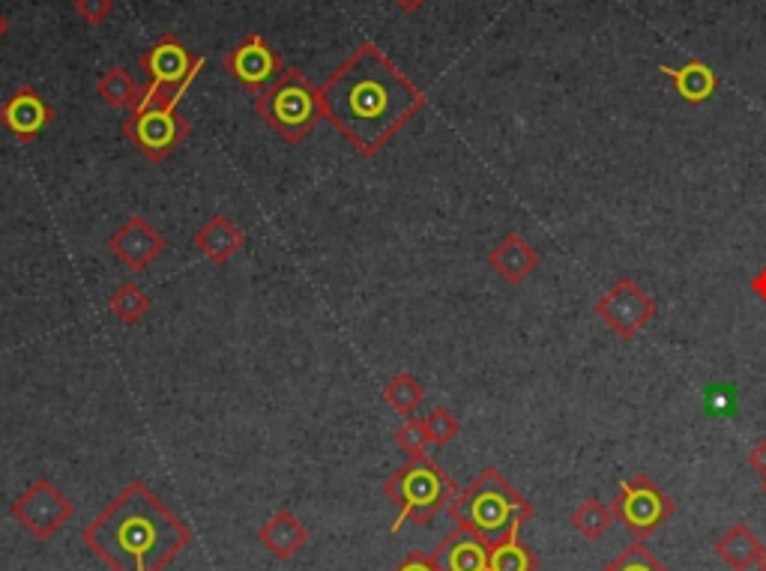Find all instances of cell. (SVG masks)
<instances>
[{"label": "cell", "instance_id": "obj_17", "mask_svg": "<svg viewBox=\"0 0 766 571\" xmlns=\"http://www.w3.org/2000/svg\"><path fill=\"white\" fill-rule=\"evenodd\" d=\"M243 243H246L243 230H240L228 216H219V213L216 216H210L195 234V249L201 251L210 263H216V267L228 263V260L243 249Z\"/></svg>", "mask_w": 766, "mask_h": 571}, {"label": "cell", "instance_id": "obj_25", "mask_svg": "<svg viewBox=\"0 0 766 571\" xmlns=\"http://www.w3.org/2000/svg\"><path fill=\"white\" fill-rule=\"evenodd\" d=\"M395 443L402 446V452L407 457L425 455V449H428V443H432L428 428H425V419H419V416L404 419V425L395 431Z\"/></svg>", "mask_w": 766, "mask_h": 571}, {"label": "cell", "instance_id": "obj_28", "mask_svg": "<svg viewBox=\"0 0 766 571\" xmlns=\"http://www.w3.org/2000/svg\"><path fill=\"white\" fill-rule=\"evenodd\" d=\"M75 12H78V19L96 28L115 12V0H75Z\"/></svg>", "mask_w": 766, "mask_h": 571}, {"label": "cell", "instance_id": "obj_13", "mask_svg": "<svg viewBox=\"0 0 766 571\" xmlns=\"http://www.w3.org/2000/svg\"><path fill=\"white\" fill-rule=\"evenodd\" d=\"M52 120L54 108L42 99L36 87H28V84L12 90L10 99L0 105V126L19 141H33L52 126Z\"/></svg>", "mask_w": 766, "mask_h": 571}, {"label": "cell", "instance_id": "obj_34", "mask_svg": "<svg viewBox=\"0 0 766 571\" xmlns=\"http://www.w3.org/2000/svg\"><path fill=\"white\" fill-rule=\"evenodd\" d=\"M760 571H766V548H764V557H760Z\"/></svg>", "mask_w": 766, "mask_h": 571}, {"label": "cell", "instance_id": "obj_5", "mask_svg": "<svg viewBox=\"0 0 766 571\" xmlns=\"http://www.w3.org/2000/svg\"><path fill=\"white\" fill-rule=\"evenodd\" d=\"M255 111L288 144H300L302 138H309L323 117L318 87L294 66L285 69L279 82L269 84L264 94L255 96Z\"/></svg>", "mask_w": 766, "mask_h": 571}, {"label": "cell", "instance_id": "obj_33", "mask_svg": "<svg viewBox=\"0 0 766 571\" xmlns=\"http://www.w3.org/2000/svg\"><path fill=\"white\" fill-rule=\"evenodd\" d=\"M7 33V21H3V15H0V36Z\"/></svg>", "mask_w": 766, "mask_h": 571}, {"label": "cell", "instance_id": "obj_4", "mask_svg": "<svg viewBox=\"0 0 766 571\" xmlns=\"http://www.w3.org/2000/svg\"><path fill=\"white\" fill-rule=\"evenodd\" d=\"M383 494L390 503L398 506L393 520V536L402 532L404 524H432L440 509H446L456 499V478L449 476L437 461L428 455L407 457V464L398 467L393 476L383 482Z\"/></svg>", "mask_w": 766, "mask_h": 571}, {"label": "cell", "instance_id": "obj_2", "mask_svg": "<svg viewBox=\"0 0 766 571\" xmlns=\"http://www.w3.org/2000/svg\"><path fill=\"white\" fill-rule=\"evenodd\" d=\"M82 541L111 571H166L192 545V530L145 482H132L84 527Z\"/></svg>", "mask_w": 766, "mask_h": 571}, {"label": "cell", "instance_id": "obj_16", "mask_svg": "<svg viewBox=\"0 0 766 571\" xmlns=\"http://www.w3.org/2000/svg\"><path fill=\"white\" fill-rule=\"evenodd\" d=\"M488 267L509 284H521L539 270V251L521 234H507L488 255Z\"/></svg>", "mask_w": 766, "mask_h": 571}, {"label": "cell", "instance_id": "obj_30", "mask_svg": "<svg viewBox=\"0 0 766 571\" xmlns=\"http://www.w3.org/2000/svg\"><path fill=\"white\" fill-rule=\"evenodd\" d=\"M748 464H752V470H757L760 476L766 478V437L757 443L752 452H748Z\"/></svg>", "mask_w": 766, "mask_h": 571}, {"label": "cell", "instance_id": "obj_24", "mask_svg": "<svg viewBox=\"0 0 766 571\" xmlns=\"http://www.w3.org/2000/svg\"><path fill=\"white\" fill-rule=\"evenodd\" d=\"M570 520L584 539H602L605 532L611 530L614 511L611 506H605L599 499H584L578 509L572 511Z\"/></svg>", "mask_w": 766, "mask_h": 571}, {"label": "cell", "instance_id": "obj_32", "mask_svg": "<svg viewBox=\"0 0 766 571\" xmlns=\"http://www.w3.org/2000/svg\"><path fill=\"white\" fill-rule=\"evenodd\" d=\"M393 3L402 12H416V10H423L428 0H393Z\"/></svg>", "mask_w": 766, "mask_h": 571}, {"label": "cell", "instance_id": "obj_8", "mask_svg": "<svg viewBox=\"0 0 766 571\" xmlns=\"http://www.w3.org/2000/svg\"><path fill=\"white\" fill-rule=\"evenodd\" d=\"M189 136L192 126L177 115V108H135L124 120V138L150 162H166L177 147L187 144Z\"/></svg>", "mask_w": 766, "mask_h": 571}, {"label": "cell", "instance_id": "obj_12", "mask_svg": "<svg viewBox=\"0 0 766 571\" xmlns=\"http://www.w3.org/2000/svg\"><path fill=\"white\" fill-rule=\"evenodd\" d=\"M168 239L162 230L150 225L145 216H129L120 228L108 237V251L124 263L129 272L150 270L156 258H162Z\"/></svg>", "mask_w": 766, "mask_h": 571}, {"label": "cell", "instance_id": "obj_20", "mask_svg": "<svg viewBox=\"0 0 766 571\" xmlns=\"http://www.w3.org/2000/svg\"><path fill=\"white\" fill-rule=\"evenodd\" d=\"M96 94L108 108H117V111H135L141 96H145V87L135 82L132 75L126 73L124 66H111L99 75L96 82Z\"/></svg>", "mask_w": 766, "mask_h": 571}, {"label": "cell", "instance_id": "obj_10", "mask_svg": "<svg viewBox=\"0 0 766 571\" xmlns=\"http://www.w3.org/2000/svg\"><path fill=\"white\" fill-rule=\"evenodd\" d=\"M225 73L234 78V82L249 90L252 96H260L267 90L269 84H276L285 73V63H281V54L269 45L260 33H249L246 40H240L228 54H225Z\"/></svg>", "mask_w": 766, "mask_h": 571}, {"label": "cell", "instance_id": "obj_18", "mask_svg": "<svg viewBox=\"0 0 766 571\" xmlns=\"http://www.w3.org/2000/svg\"><path fill=\"white\" fill-rule=\"evenodd\" d=\"M713 551L719 560L725 562V565H731L734 571H748V569H755V565H760L764 545H760V539L752 532V527H746V524H734L722 539L715 541Z\"/></svg>", "mask_w": 766, "mask_h": 571}, {"label": "cell", "instance_id": "obj_11", "mask_svg": "<svg viewBox=\"0 0 766 571\" xmlns=\"http://www.w3.org/2000/svg\"><path fill=\"white\" fill-rule=\"evenodd\" d=\"M593 312L599 321H605L614 335L635 338L656 317V302L647 297L643 288H638L635 279H620L593 305Z\"/></svg>", "mask_w": 766, "mask_h": 571}, {"label": "cell", "instance_id": "obj_14", "mask_svg": "<svg viewBox=\"0 0 766 571\" xmlns=\"http://www.w3.org/2000/svg\"><path fill=\"white\" fill-rule=\"evenodd\" d=\"M432 560L437 571H488V541L479 539L477 532L456 527L437 545Z\"/></svg>", "mask_w": 766, "mask_h": 571}, {"label": "cell", "instance_id": "obj_35", "mask_svg": "<svg viewBox=\"0 0 766 571\" xmlns=\"http://www.w3.org/2000/svg\"><path fill=\"white\" fill-rule=\"evenodd\" d=\"M760 491H764V494H766V478H764V482H760Z\"/></svg>", "mask_w": 766, "mask_h": 571}, {"label": "cell", "instance_id": "obj_21", "mask_svg": "<svg viewBox=\"0 0 766 571\" xmlns=\"http://www.w3.org/2000/svg\"><path fill=\"white\" fill-rule=\"evenodd\" d=\"M536 553L521 545L518 532L488 545V571H536Z\"/></svg>", "mask_w": 766, "mask_h": 571}, {"label": "cell", "instance_id": "obj_22", "mask_svg": "<svg viewBox=\"0 0 766 571\" xmlns=\"http://www.w3.org/2000/svg\"><path fill=\"white\" fill-rule=\"evenodd\" d=\"M383 401H386V407H393L398 416L411 419L425 401V389L411 371H398L390 384L383 386Z\"/></svg>", "mask_w": 766, "mask_h": 571}, {"label": "cell", "instance_id": "obj_6", "mask_svg": "<svg viewBox=\"0 0 766 571\" xmlns=\"http://www.w3.org/2000/svg\"><path fill=\"white\" fill-rule=\"evenodd\" d=\"M141 73L150 78L145 87V96L138 108H177L189 84L195 82V75L208 66L204 57H195L174 33H162L159 40L141 54Z\"/></svg>", "mask_w": 766, "mask_h": 571}, {"label": "cell", "instance_id": "obj_15", "mask_svg": "<svg viewBox=\"0 0 766 571\" xmlns=\"http://www.w3.org/2000/svg\"><path fill=\"white\" fill-rule=\"evenodd\" d=\"M258 541L279 562L294 560L309 545V527L294 511L281 509L258 530Z\"/></svg>", "mask_w": 766, "mask_h": 571}, {"label": "cell", "instance_id": "obj_1", "mask_svg": "<svg viewBox=\"0 0 766 571\" xmlns=\"http://www.w3.org/2000/svg\"><path fill=\"white\" fill-rule=\"evenodd\" d=\"M321 115L360 153L377 157L425 108V94L386 54L363 42L318 87Z\"/></svg>", "mask_w": 766, "mask_h": 571}, {"label": "cell", "instance_id": "obj_29", "mask_svg": "<svg viewBox=\"0 0 766 571\" xmlns=\"http://www.w3.org/2000/svg\"><path fill=\"white\" fill-rule=\"evenodd\" d=\"M393 571H437L435 560H432V553H407L398 565H395Z\"/></svg>", "mask_w": 766, "mask_h": 571}, {"label": "cell", "instance_id": "obj_9", "mask_svg": "<svg viewBox=\"0 0 766 571\" xmlns=\"http://www.w3.org/2000/svg\"><path fill=\"white\" fill-rule=\"evenodd\" d=\"M75 503L63 494L52 478H36L12 503V518L36 541H49L73 520Z\"/></svg>", "mask_w": 766, "mask_h": 571}, {"label": "cell", "instance_id": "obj_36", "mask_svg": "<svg viewBox=\"0 0 766 571\" xmlns=\"http://www.w3.org/2000/svg\"><path fill=\"white\" fill-rule=\"evenodd\" d=\"M602 571H614V562H611V565H605V569H602Z\"/></svg>", "mask_w": 766, "mask_h": 571}, {"label": "cell", "instance_id": "obj_3", "mask_svg": "<svg viewBox=\"0 0 766 571\" xmlns=\"http://www.w3.org/2000/svg\"><path fill=\"white\" fill-rule=\"evenodd\" d=\"M449 515L456 527L477 532L479 539L491 545L521 530V524L533 515V506L512 488V482L500 470L486 467L465 491H458L449 503Z\"/></svg>", "mask_w": 766, "mask_h": 571}, {"label": "cell", "instance_id": "obj_23", "mask_svg": "<svg viewBox=\"0 0 766 571\" xmlns=\"http://www.w3.org/2000/svg\"><path fill=\"white\" fill-rule=\"evenodd\" d=\"M108 312L115 314L120 323H126V326H135V323L145 321L147 312H150V297H147L138 284L126 281V284H120V288L108 297Z\"/></svg>", "mask_w": 766, "mask_h": 571}, {"label": "cell", "instance_id": "obj_31", "mask_svg": "<svg viewBox=\"0 0 766 571\" xmlns=\"http://www.w3.org/2000/svg\"><path fill=\"white\" fill-rule=\"evenodd\" d=\"M752 291H755L760 300H766V267L752 279Z\"/></svg>", "mask_w": 766, "mask_h": 571}, {"label": "cell", "instance_id": "obj_26", "mask_svg": "<svg viewBox=\"0 0 766 571\" xmlns=\"http://www.w3.org/2000/svg\"><path fill=\"white\" fill-rule=\"evenodd\" d=\"M425 428H428L432 443H437V446H446V443H453V440L458 437V431H461V422H458L456 416L449 413L446 407H435L432 413L425 416Z\"/></svg>", "mask_w": 766, "mask_h": 571}, {"label": "cell", "instance_id": "obj_19", "mask_svg": "<svg viewBox=\"0 0 766 571\" xmlns=\"http://www.w3.org/2000/svg\"><path fill=\"white\" fill-rule=\"evenodd\" d=\"M659 69L671 78L677 94L683 96L689 105L706 103V99L715 94V87H719V75H715L713 66L704 61H685L683 66H677V69H671V66H664L662 63Z\"/></svg>", "mask_w": 766, "mask_h": 571}, {"label": "cell", "instance_id": "obj_27", "mask_svg": "<svg viewBox=\"0 0 766 571\" xmlns=\"http://www.w3.org/2000/svg\"><path fill=\"white\" fill-rule=\"evenodd\" d=\"M614 571H668L662 565V562L656 560L647 548H643L641 541H635L632 548H626V551L614 560Z\"/></svg>", "mask_w": 766, "mask_h": 571}, {"label": "cell", "instance_id": "obj_7", "mask_svg": "<svg viewBox=\"0 0 766 571\" xmlns=\"http://www.w3.org/2000/svg\"><path fill=\"white\" fill-rule=\"evenodd\" d=\"M611 511L614 520H620L635 539L643 541L673 518V503L650 476H635L617 485Z\"/></svg>", "mask_w": 766, "mask_h": 571}]
</instances>
